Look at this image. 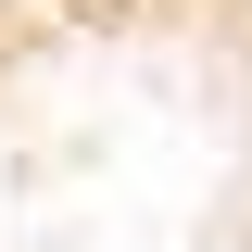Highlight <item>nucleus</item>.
<instances>
[]
</instances>
